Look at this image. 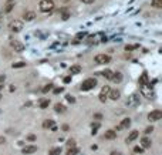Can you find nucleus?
Instances as JSON below:
<instances>
[{
	"label": "nucleus",
	"mask_w": 162,
	"mask_h": 155,
	"mask_svg": "<svg viewBox=\"0 0 162 155\" xmlns=\"http://www.w3.org/2000/svg\"><path fill=\"white\" fill-rule=\"evenodd\" d=\"M54 9V1L53 0H41L40 1V10L43 13H50Z\"/></svg>",
	"instance_id": "1"
},
{
	"label": "nucleus",
	"mask_w": 162,
	"mask_h": 155,
	"mask_svg": "<svg viewBox=\"0 0 162 155\" xmlns=\"http://www.w3.org/2000/svg\"><path fill=\"white\" fill-rule=\"evenodd\" d=\"M95 85H97V80H95V78H87L85 81H82V83H81L80 90H81V91H88V90L94 88Z\"/></svg>",
	"instance_id": "2"
},
{
	"label": "nucleus",
	"mask_w": 162,
	"mask_h": 155,
	"mask_svg": "<svg viewBox=\"0 0 162 155\" xmlns=\"http://www.w3.org/2000/svg\"><path fill=\"white\" fill-rule=\"evenodd\" d=\"M94 61H95V64H108V63L111 61V57H110L108 54L101 53V54H97V56L94 57Z\"/></svg>",
	"instance_id": "3"
},
{
	"label": "nucleus",
	"mask_w": 162,
	"mask_h": 155,
	"mask_svg": "<svg viewBox=\"0 0 162 155\" xmlns=\"http://www.w3.org/2000/svg\"><path fill=\"white\" fill-rule=\"evenodd\" d=\"M9 30L13 32V33H19L23 30V21L20 20H13L10 24H9Z\"/></svg>",
	"instance_id": "4"
},
{
	"label": "nucleus",
	"mask_w": 162,
	"mask_h": 155,
	"mask_svg": "<svg viewBox=\"0 0 162 155\" xmlns=\"http://www.w3.org/2000/svg\"><path fill=\"white\" fill-rule=\"evenodd\" d=\"M161 118H162V111H159V110H154V111H151L148 114V121L149 122H157Z\"/></svg>",
	"instance_id": "5"
},
{
	"label": "nucleus",
	"mask_w": 162,
	"mask_h": 155,
	"mask_svg": "<svg viewBox=\"0 0 162 155\" xmlns=\"http://www.w3.org/2000/svg\"><path fill=\"white\" fill-rule=\"evenodd\" d=\"M10 46H11V48L16 53H23L24 51V44L21 41H19V40H11L10 41Z\"/></svg>",
	"instance_id": "6"
},
{
	"label": "nucleus",
	"mask_w": 162,
	"mask_h": 155,
	"mask_svg": "<svg viewBox=\"0 0 162 155\" xmlns=\"http://www.w3.org/2000/svg\"><path fill=\"white\" fill-rule=\"evenodd\" d=\"M110 90H111V88H110L108 85H104V87L101 88V91H100V95H98V98H100V101H101V103H105V101H107Z\"/></svg>",
	"instance_id": "7"
},
{
	"label": "nucleus",
	"mask_w": 162,
	"mask_h": 155,
	"mask_svg": "<svg viewBox=\"0 0 162 155\" xmlns=\"http://www.w3.org/2000/svg\"><path fill=\"white\" fill-rule=\"evenodd\" d=\"M120 97H121V91H120V90H117V88L110 90V93H108V98L117 101V100H120Z\"/></svg>",
	"instance_id": "8"
},
{
	"label": "nucleus",
	"mask_w": 162,
	"mask_h": 155,
	"mask_svg": "<svg viewBox=\"0 0 162 155\" xmlns=\"http://www.w3.org/2000/svg\"><path fill=\"white\" fill-rule=\"evenodd\" d=\"M129 125H131V119H129V118H124L121 122L117 125L115 131H120V130H124V128H128Z\"/></svg>",
	"instance_id": "9"
},
{
	"label": "nucleus",
	"mask_w": 162,
	"mask_h": 155,
	"mask_svg": "<svg viewBox=\"0 0 162 155\" xmlns=\"http://www.w3.org/2000/svg\"><path fill=\"white\" fill-rule=\"evenodd\" d=\"M141 93H142L145 97H148V98H151V97H152V90H151V87H149V85H147V84L141 85Z\"/></svg>",
	"instance_id": "10"
},
{
	"label": "nucleus",
	"mask_w": 162,
	"mask_h": 155,
	"mask_svg": "<svg viewBox=\"0 0 162 155\" xmlns=\"http://www.w3.org/2000/svg\"><path fill=\"white\" fill-rule=\"evenodd\" d=\"M138 101H139V98H138V94H132V95L128 98V101H127V105H128V107L137 105V104H138Z\"/></svg>",
	"instance_id": "11"
},
{
	"label": "nucleus",
	"mask_w": 162,
	"mask_h": 155,
	"mask_svg": "<svg viewBox=\"0 0 162 155\" xmlns=\"http://www.w3.org/2000/svg\"><path fill=\"white\" fill-rule=\"evenodd\" d=\"M138 135H139V132H138L137 130H134V131H131V132H129V135L127 137V140H125V142H127V144H129V142H132V141H135V140L138 138Z\"/></svg>",
	"instance_id": "12"
},
{
	"label": "nucleus",
	"mask_w": 162,
	"mask_h": 155,
	"mask_svg": "<svg viewBox=\"0 0 162 155\" xmlns=\"http://www.w3.org/2000/svg\"><path fill=\"white\" fill-rule=\"evenodd\" d=\"M151 145H152V141H151V138H148V137H144V138L141 140V147H142L144 150H147V148H151Z\"/></svg>",
	"instance_id": "13"
},
{
	"label": "nucleus",
	"mask_w": 162,
	"mask_h": 155,
	"mask_svg": "<svg viewBox=\"0 0 162 155\" xmlns=\"http://www.w3.org/2000/svg\"><path fill=\"white\" fill-rule=\"evenodd\" d=\"M23 19H24V21H33L36 19V13L34 11H26L23 14Z\"/></svg>",
	"instance_id": "14"
},
{
	"label": "nucleus",
	"mask_w": 162,
	"mask_h": 155,
	"mask_svg": "<svg viewBox=\"0 0 162 155\" xmlns=\"http://www.w3.org/2000/svg\"><path fill=\"white\" fill-rule=\"evenodd\" d=\"M37 151V147L36 145H26L23 148V154H34Z\"/></svg>",
	"instance_id": "15"
},
{
	"label": "nucleus",
	"mask_w": 162,
	"mask_h": 155,
	"mask_svg": "<svg viewBox=\"0 0 162 155\" xmlns=\"http://www.w3.org/2000/svg\"><path fill=\"white\" fill-rule=\"evenodd\" d=\"M104 137H105V140H115V138H117V132H115L114 130H108Z\"/></svg>",
	"instance_id": "16"
},
{
	"label": "nucleus",
	"mask_w": 162,
	"mask_h": 155,
	"mask_svg": "<svg viewBox=\"0 0 162 155\" xmlns=\"http://www.w3.org/2000/svg\"><path fill=\"white\" fill-rule=\"evenodd\" d=\"M111 81H114V83H117V84H118V83H121V81H122V74H121V73H118V71H117V73H112Z\"/></svg>",
	"instance_id": "17"
},
{
	"label": "nucleus",
	"mask_w": 162,
	"mask_h": 155,
	"mask_svg": "<svg viewBox=\"0 0 162 155\" xmlns=\"http://www.w3.org/2000/svg\"><path fill=\"white\" fill-rule=\"evenodd\" d=\"M112 73H114L112 70H110V68H105V70L101 73V76H102V77H105L107 80H111V77H112Z\"/></svg>",
	"instance_id": "18"
},
{
	"label": "nucleus",
	"mask_w": 162,
	"mask_h": 155,
	"mask_svg": "<svg viewBox=\"0 0 162 155\" xmlns=\"http://www.w3.org/2000/svg\"><path fill=\"white\" fill-rule=\"evenodd\" d=\"M80 71H81V66H78V64L70 67V73H71V76H73V74H78Z\"/></svg>",
	"instance_id": "19"
},
{
	"label": "nucleus",
	"mask_w": 162,
	"mask_h": 155,
	"mask_svg": "<svg viewBox=\"0 0 162 155\" xmlns=\"http://www.w3.org/2000/svg\"><path fill=\"white\" fill-rule=\"evenodd\" d=\"M54 110H56V113H60V114L66 113V107H64L63 104H56V105H54Z\"/></svg>",
	"instance_id": "20"
},
{
	"label": "nucleus",
	"mask_w": 162,
	"mask_h": 155,
	"mask_svg": "<svg viewBox=\"0 0 162 155\" xmlns=\"http://www.w3.org/2000/svg\"><path fill=\"white\" fill-rule=\"evenodd\" d=\"M56 125V122L53 121V119H46L44 122H43V127L44 128H51V127H54Z\"/></svg>",
	"instance_id": "21"
},
{
	"label": "nucleus",
	"mask_w": 162,
	"mask_h": 155,
	"mask_svg": "<svg viewBox=\"0 0 162 155\" xmlns=\"http://www.w3.org/2000/svg\"><path fill=\"white\" fill-rule=\"evenodd\" d=\"M151 6L155 9H162V0H151Z\"/></svg>",
	"instance_id": "22"
},
{
	"label": "nucleus",
	"mask_w": 162,
	"mask_h": 155,
	"mask_svg": "<svg viewBox=\"0 0 162 155\" xmlns=\"http://www.w3.org/2000/svg\"><path fill=\"white\" fill-rule=\"evenodd\" d=\"M78 152H80V150H78V148H76V147H70V148H68V151H67V154H68V155L78 154Z\"/></svg>",
	"instance_id": "23"
},
{
	"label": "nucleus",
	"mask_w": 162,
	"mask_h": 155,
	"mask_svg": "<svg viewBox=\"0 0 162 155\" xmlns=\"http://www.w3.org/2000/svg\"><path fill=\"white\" fill-rule=\"evenodd\" d=\"M13 7H14V4H13V1H9V4L6 6V9H4V11H6V13H10V11L13 10Z\"/></svg>",
	"instance_id": "24"
},
{
	"label": "nucleus",
	"mask_w": 162,
	"mask_h": 155,
	"mask_svg": "<svg viewBox=\"0 0 162 155\" xmlns=\"http://www.w3.org/2000/svg\"><path fill=\"white\" fill-rule=\"evenodd\" d=\"M139 83H141V85H144V84L148 83V76H147V73L142 74V77H141V80H139Z\"/></svg>",
	"instance_id": "25"
},
{
	"label": "nucleus",
	"mask_w": 162,
	"mask_h": 155,
	"mask_svg": "<svg viewBox=\"0 0 162 155\" xmlns=\"http://www.w3.org/2000/svg\"><path fill=\"white\" fill-rule=\"evenodd\" d=\"M21 67H26V63L20 61V63H16V64H13V68H21Z\"/></svg>",
	"instance_id": "26"
},
{
	"label": "nucleus",
	"mask_w": 162,
	"mask_h": 155,
	"mask_svg": "<svg viewBox=\"0 0 162 155\" xmlns=\"http://www.w3.org/2000/svg\"><path fill=\"white\" fill-rule=\"evenodd\" d=\"M51 88H53V84L50 83V84H47V85H44V88H43L41 91H43V93H47V91H50Z\"/></svg>",
	"instance_id": "27"
},
{
	"label": "nucleus",
	"mask_w": 162,
	"mask_h": 155,
	"mask_svg": "<svg viewBox=\"0 0 162 155\" xmlns=\"http://www.w3.org/2000/svg\"><path fill=\"white\" fill-rule=\"evenodd\" d=\"M134 152L135 154H142L144 152V148L142 147H134Z\"/></svg>",
	"instance_id": "28"
},
{
	"label": "nucleus",
	"mask_w": 162,
	"mask_h": 155,
	"mask_svg": "<svg viewBox=\"0 0 162 155\" xmlns=\"http://www.w3.org/2000/svg\"><path fill=\"white\" fill-rule=\"evenodd\" d=\"M66 98H67V101H68V103H71V104H74V103H76V98H74L73 95H70V94H68V95H66Z\"/></svg>",
	"instance_id": "29"
},
{
	"label": "nucleus",
	"mask_w": 162,
	"mask_h": 155,
	"mask_svg": "<svg viewBox=\"0 0 162 155\" xmlns=\"http://www.w3.org/2000/svg\"><path fill=\"white\" fill-rule=\"evenodd\" d=\"M50 154L54 155V154H61V148H53L51 151H50Z\"/></svg>",
	"instance_id": "30"
},
{
	"label": "nucleus",
	"mask_w": 162,
	"mask_h": 155,
	"mask_svg": "<svg viewBox=\"0 0 162 155\" xmlns=\"http://www.w3.org/2000/svg\"><path fill=\"white\" fill-rule=\"evenodd\" d=\"M135 48H138V44H135V46H127V47H125L127 51H132V50H135Z\"/></svg>",
	"instance_id": "31"
},
{
	"label": "nucleus",
	"mask_w": 162,
	"mask_h": 155,
	"mask_svg": "<svg viewBox=\"0 0 162 155\" xmlns=\"http://www.w3.org/2000/svg\"><path fill=\"white\" fill-rule=\"evenodd\" d=\"M48 104H50V101H48V100L43 101V103L40 104V108H47V107H48Z\"/></svg>",
	"instance_id": "32"
},
{
	"label": "nucleus",
	"mask_w": 162,
	"mask_h": 155,
	"mask_svg": "<svg viewBox=\"0 0 162 155\" xmlns=\"http://www.w3.org/2000/svg\"><path fill=\"white\" fill-rule=\"evenodd\" d=\"M67 147L70 148V147H76V141L74 140H68L67 141Z\"/></svg>",
	"instance_id": "33"
},
{
	"label": "nucleus",
	"mask_w": 162,
	"mask_h": 155,
	"mask_svg": "<svg viewBox=\"0 0 162 155\" xmlns=\"http://www.w3.org/2000/svg\"><path fill=\"white\" fill-rule=\"evenodd\" d=\"M152 131H154V127H152V125H151V127H148V128H147V130H145V134H147V135H148V134H151V132H152Z\"/></svg>",
	"instance_id": "34"
},
{
	"label": "nucleus",
	"mask_w": 162,
	"mask_h": 155,
	"mask_svg": "<svg viewBox=\"0 0 162 155\" xmlns=\"http://www.w3.org/2000/svg\"><path fill=\"white\" fill-rule=\"evenodd\" d=\"M27 140H29V141H36V135H33V134H30V135L27 137Z\"/></svg>",
	"instance_id": "35"
},
{
	"label": "nucleus",
	"mask_w": 162,
	"mask_h": 155,
	"mask_svg": "<svg viewBox=\"0 0 162 155\" xmlns=\"http://www.w3.org/2000/svg\"><path fill=\"white\" fill-rule=\"evenodd\" d=\"M68 17H70V13H67V11H66V13L63 14V20H68Z\"/></svg>",
	"instance_id": "36"
},
{
	"label": "nucleus",
	"mask_w": 162,
	"mask_h": 155,
	"mask_svg": "<svg viewBox=\"0 0 162 155\" xmlns=\"http://www.w3.org/2000/svg\"><path fill=\"white\" fill-rule=\"evenodd\" d=\"M3 144H6V138L3 135H0V145H3Z\"/></svg>",
	"instance_id": "37"
},
{
	"label": "nucleus",
	"mask_w": 162,
	"mask_h": 155,
	"mask_svg": "<svg viewBox=\"0 0 162 155\" xmlns=\"http://www.w3.org/2000/svg\"><path fill=\"white\" fill-rule=\"evenodd\" d=\"M82 3H85V4H91V3H94L95 0H81Z\"/></svg>",
	"instance_id": "38"
},
{
	"label": "nucleus",
	"mask_w": 162,
	"mask_h": 155,
	"mask_svg": "<svg viewBox=\"0 0 162 155\" xmlns=\"http://www.w3.org/2000/svg\"><path fill=\"white\" fill-rule=\"evenodd\" d=\"M87 36V33H78L77 34V39H81V37H85Z\"/></svg>",
	"instance_id": "39"
},
{
	"label": "nucleus",
	"mask_w": 162,
	"mask_h": 155,
	"mask_svg": "<svg viewBox=\"0 0 162 155\" xmlns=\"http://www.w3.org/2000/svg\"><path fill=\"white\" fill-rule=\"evenodd\" d=\"M61 91H63V87H60V88H56V90H54V93H56V94H58V93H61Z\"/></svg>",
	"instance_id": "40"
},
{
	"label": "nucleus",
	"mask_w": 162,
	"mask_h": 155,
	"mask_svg": "<svg viewBox=\"0 0 162 155\" xmlns=\"http://www.w3.org/2000/svg\"><path fill=\"white\" fill-rule=\"evenodd\" d=\"M4 80H6V76L1 74V76H0V83H4Z\"/></svg>",
	"instance_id": "41"
},
{
	"label": "nucleus",
	"mask_w": 162,
	"mask_h": 155,
	"mask_svg": "<svg viewBox=\"0 0 162 155\" xmlns=\"http://www.w3.org/2000/svg\"><path fill=\"white\" fill-rule=\"evenodd\" d=\"M70 81H71V77H70V76H68V77H66V78H64V83H70Z\"/></svg>",
	"instance_id": "42"
},
{
	"label": "nucleus",
	"mask_w": 162,
	"mask_h": 155,
	"mask_svg": "<svg viewBox=\"0 0 162 155\" xmlns=\"http://www.w3.org/2000/svg\"><path fill=\"white\" fill-rule=\"evenodd\" d=\"M9 90H10V91H11V93H13V91H14V90H16V87H14V85H10V88H9Z\"/></svg>",
	"instance_id": "43"
},
{
	"label": "nucleus",
	"mask_w": 162,
	"mask_h": 155,
	"mask_svg": "<svg viewBox=\"0 0 162 155\" xmlns=\"http://www.w3.org/2000/svg\"><path fill=\"white\" fill-rule=\"evenodd\" d=\"M97 148H98V147H97V145H91V150H92V151H95V150H97Z\"/></svg>",
	"instance_id": "44"
},
{
	"label": "nucleus",
	"mask_w": 162,
	"mask_h": 155,
	"mask_svg": "<svg viewBox=\"0 0 162 155\" xmlns=\"http://www.w3.org/2000/svg\"><path fill=\"white\" fill-rule=\"evenodd\" d=\"M1 88H3V85H1V84H0V90H1Z\"/></svg>",
	"instance_id": "45"
},
{
	"label": "nucleus",
	"mask_w": 162,
	"mask_h": 155,
	"mask_svg": "<svg viewBox=\"0 0 162 155\" xmlns=\"http://www.w3.org/2000/svg\"><path fill=\"white\" fill-rule=\"evenodd\" d=\"M6 1H14V0H6Z\"/></svg>",
	"instance_id": "46"
},
{
	"label": "nucleus",
	"mask_w": 162,
	"mask_h": 155,
	"mask_svg": "<svg viewBox=\"0 0 162 155\" xmlns=\"http://www.w3.org/2000/svg\"><path fill=\"white\" fill-rule=\"evenodd\" d=\"M1 98H3V97H1V94H0V100H1Z\"/></svg>",
	"instance_id": "47"
},
{
	"label": "nucleus",
	"mask_w": 162,
	"mask_h": 155,
	"mask_svg": "<svg viewBox=\"0 0 162 155\" xmlns=\"http://www.w3.org/2000/svg\"><path fill=\"white\" fill-rule=\"evenodd\" d=\"M64 1H68V0H64Z\"/></svg>",
	"instance_id": "48"
}]
</instances>
